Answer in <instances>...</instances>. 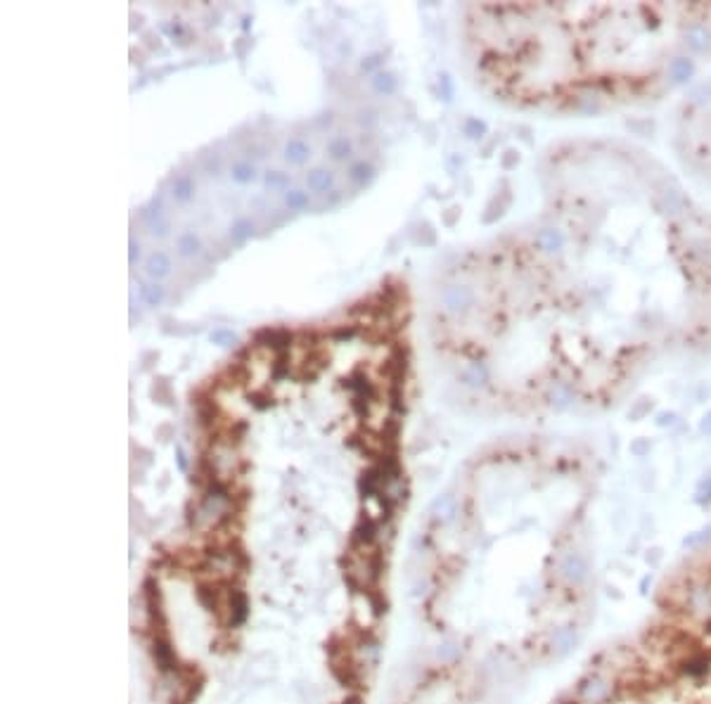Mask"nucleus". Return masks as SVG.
<instances>
[{
  "instance_id": "nucleus-1",
  "label": "nucleus",
  "mask_w": 711,
  "mask_h": 704,
  "mask_svg": "<svg viewBox=\"0 0 711 704\" xmlns=\"http://www.w3.org/2000/svg\"><path fill=\"white\" fill-rule=\"evenodd\" d=\"M429 332L448 380L481 408H609L711 348V213L643 149L562 145L536 216L434 287Z\"/></svg>"
},
{
  "instance_id": "nucleus-2",
  "label": "nucleus",
  "mask_w": 711,
  "mask_h": 704,
  "mask_svg": "<svg viewBox=\"0 0 711 704\" xmlns=\"http://www.w3.org/2000/svg\"><path fill=\"white\" fill-rule=\"evenodd\" d=\"M373 156V135L348 117L230 135L178 166L140 211L133 275L152 299L190 287L256 235L356 195Z\"/></svg>"
},
{
  "instance_id": "nucleus-3",
  "label": "nucleus",
  "mask_w": 711,
  "mask_h": 704,
  "mask_svg": "<svg viewBox=\"0 0 711 704\" xmlns=\"http://www.w3.org/2000/svg\"><path fill=\"white\" fill-rule=\"evenodd\" d=\"M462 50L515 110L600 114L654 102L711 64V3H474Z\"/></svg>"
},
{
  "instance_id": "nucleus-4",
  "label": "nucleus",
  "mask_w": 711,
  "mask_h": 704,
  "mask_svg": "<svg viewBox=\"0 0 711 704\" xmlns=\"http://www.w3.org/2000/svg\"><path fill=\"white\" fill-rule=\"evenodd\" d=\"M675 140L688 166L711 185V90L683 107Z\"/></svg>"
}]
</instances>
